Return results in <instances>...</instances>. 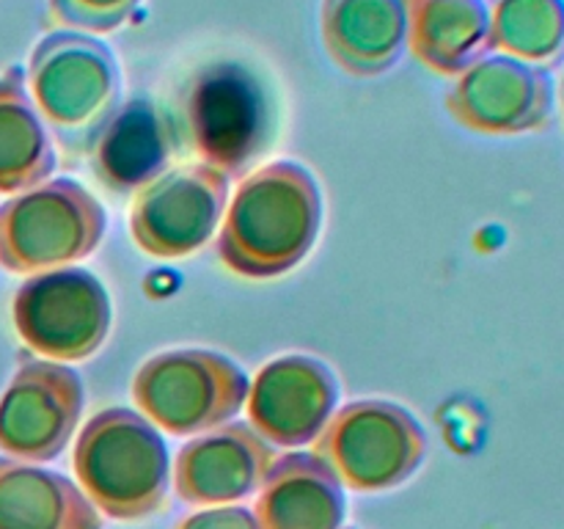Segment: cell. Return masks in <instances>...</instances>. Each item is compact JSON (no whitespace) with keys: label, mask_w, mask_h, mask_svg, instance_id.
<instances>
[{"label":"cell","mask_w":564,"mask_h":529,"mask_svg":"<svg viewBox=\"0 0 564 529\" xmlns=\"http://www.w3.org/2000/svg\"><path fill=\"white\" fill-rule=\"evenodd\" d=\"M323 226V193L306 165L273 160L246 174L226 204L215 253L242 279H279L308 257Z\"/></svg>","instance_id":"6da1fadb"},{"label":"cell","mask_w":564,"mask_h":529,"mask_svg":"<svg viewBox=\"0 0 564 529\" xmlns=\"http://www.w3.org/2000/svg\"><path fill=\"white\" fill-rule=\"evenodd\" d=\"M72 468L83 494L110 521H141L163 507L171 461L160 430L132 408L97 411L75 441Z\"/></svg>","instance_id":"7a4b0ae2"},{"label":"cell","mask_w":564,"mask_h":529,"mask_svg":"<svg viewBox=\"0 0 564 529\" xmlns=\"http://www.w3.org/2000/svg\"><path fill=\"white\" fill-rule=\"evenodd\" d=\"M108 231V213L88 187L66 176L0 204V268L33 276L91 257Z\"/></svg>","instance_id":"3957f363"},{"label":"cell","mask_w":564,"mask_h":529,"mask_svg":"<svg viewBox=\"0 0 564 529\" xmlns=\"http://www.w3.org/2000/svg\"><path fill=\"white\" fill-rule=\"evenodd\" d=\"M246 369L209 347H174L154 353L132 378L138 413L180 439L229 424L246 408Z\"/></svg>","instance_id":"277c9868"},{"label":"cell","mask_w":564,"mask_h":529,"mask_svg":"<svg viewBox=\"0 0 564 529\" xmlns=\"http://www.w3.org/2000/svg\"><path fill=\"white\" fill-rule=\"evenodd\" d=\"M312 452L341 488L378 494L419 472L427 455V433L408 408L369 397L339 408L312 441Z\"/></svg>","instance_id":"5b68a950"},{"label":"cell","mask_w":564,"mask_h":529,"mask_svg":"<svg viewBox=\"0 0 564 529\" xmlns=\"http://www.w3.org/2000/svg\"><path fill=\"white\" fill-rule=\"evenodd\" d=\"M17 336L50 361H83L105 345L113 306L102 281L83 268L33 273L11 298Z\"/></svg>","instance_id":"8992f818"},{"label":"cell","mask_w":564,"mask_h":529,"mask_svg":"<svg viewBox=\"0 0 564 529\" xmlns=\"http://www.w3.org/2000/svg\"><path fill=\"white\" fill-rule=\"evenodd\" d=\"M33 94L66 163L91 154L116 102V77L108 55L80 39H50L33 55Z\"/></svg>","instance_id":"52a82bcc"},{"label":"cell","mask_w":564,"mask_h":529,"mask_svg":"<svg viewBox=\"0 0 564 529\" xmlns=\"http://www.w3.org/2000/svg\"><path fill=\"white\" fill-rule=\"evenodd\" d=\"M226 204L229 176L202 160L171 165L132 196L130 237L147 257H191L213 240Z\"/></svg>","instance_id":"ba28073f"},{"label":"cell","mask_w":564,"mask_h":529,"mask_svg":"<svg viewBox=\"0 0 564 529\" xmlns=\"http://www.w3.org/2000/svg\"><path fill=\"white\" fill-rule=\"evenodd\" d=\"M86 406V386L69 364L22 358L0 395V452L50 463L69 446Z\"/></svg>","instance_id":"9c48e42d"},{"label":"cell","mask_w":564,"mask_h":529,"mask_svg":"<svg viewBox=\"0 0 564 529\" xmlns=\"http://www.w3.org/2000/svg\"><path fill=\"white\" fill-rule=\"evenodd\" d=\"M187 130L202 163L242 176L270 138L262 88L237 64L209 66L187 97Z\"/></svg>","instance_id":"30bf717a"},{"label":"cell","mask_w":564,"mask_h":529,"mask_svg":"<svg viewBox=\"0 0 564 529\" xmlns=\"http://www.w3.org/2000/svg\"><path fill=\"white\" fill-rule=\"evenodd\" d=\"M339 402L334 369L306 353L273 358L253 375L246 397L248 424L270 446L312 444Z\"/></svg>","instance_id":"8fae6325"},{"label":"cell","mask_w":564,"mask_h":529,"mask_svg":"<svg viewBox=\"0 0 564 529\" xmlns=\"http://www.w3.org/2000/svg\"><path fill=\"white\" fill-rule=\"evenodd\" d=\"M279 461L248 422H229L209 433L193 435L174 461V490L185 505H240L259 494L264 477Z\"/></svg>","instance_id":"7c38bea8"},{"label":"cell","mask_w":564,"mask_h":529,"mask_svg":"<svg viewBox=\"0 0 564 529\" xmlns=\"http://www.w3.org/2000/svg\"><path fill=\"white\" fill-rule=\"evenodd\" d=\"M259 529H341L345 488L314 452L279 455L251 507Z\"/></svg>","instance_id":"4fadbf2b"},{"label":"cell","mask_w":564,"mask_h":529,"mask_svg":"<svg viewBox=\"0 0 564 529\" xmlns=\"http://www.w3.org/2000/svg\"><path fill=\"white\" fill-rule=\"evenodd\" d=\"M91 169L105 187L116 193H135L171 169L176 141L169 121L149 102L110 116L91 147Z\"/></svg>","instance_id":"5bb4252c"},{"label":"cell","mask_w":564,"mask_h":529,"mask_svg":"<svg viewBox=\"0 0 564 529\" xmlns=\"http://www.w3.org/2000/svg\"><path fill=\"white\" fill-rule=\"evenodd\" d=\"M102 523L75 479L0 455V529H102Z\"/></svg>","instance_id":"9a60e30c"},{"label":"cell","mask_w":564,"mask_h":529,"mask_svg":"<svg viewBox=\"0 0 564 529\" xmlns=\"http://www.w3.org/2000/svg\"><path fill=\"white\" fill-rule=\"evenodd\" d=\"M55 152L20 75L0 77V196H17L53 176Z\"/></svg>","instance_id":"2e32d148"},{"label":"cell","mask_w":564,"mask_h":529,"mask_svg":"<svg viewBox=\"0 0 564 529\" xmlns=\"http://www.w3.org/2000/svg\"><path fill=\"white\" fill-rule=\"evenodd\" d=\"M471 9L430 3L416 17V47L438 69H449L460 50L471 42Z\"/></svg>","instance_id":"e0dca14e"},{"label":"cell","mask_w":564,"mask_h":529,"mask_svg":"<svg viewBox=\"0 0 564 529\" xmlns=\"http://www.w3.org/2000/svg\"><path fill=\"white\" fill-rule=\"evenodd\" d=\"M174 529H259V523L248 507L224 505L191 512Z\"/></svg>","instance_id":"ac0fdd59"}]
</instances>
